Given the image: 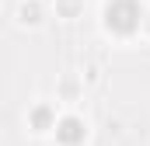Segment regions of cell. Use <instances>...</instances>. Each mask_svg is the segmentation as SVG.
<instances>
[{
  "instance_id": "cell-2",
  "label": "cell",
  "mask_w": 150,
  "mask_h": 146,
  "mask_svg": "<svg viewBox=\"0 0 150 146\" xmlns=\"http://www.w3.org/2000/svg\"><path fill=\"white\" fill-rule=\"evenodd\" d=\"M56 125H59V118H56V108L49 101H38V105L28 108V129L32 132L45 136V132H56Z\"/></svg>"
},
{
  "instance_id": "cell-5",
  "label": "cell",
  "mask_w": 150,
  "mask_h": 146,
  "mask_svg": "<svg viewBox=\"0 0 150 146\" xmlns=\"http://www.w3.org/2000/svg\"><path fill=\"white\" fill-rule=\"evenodd\" d=\"M80 91H84V80H77V77H63L59 80V98L63 101H77Z\"/></svg>"
},
{
  "instance_id": "cell-7",
  "label": "cell",
  "mask_w": 150,
  "mask_h": 146,
  "mask_svg": "<svg viewBox=\"0 0 150 146\" xmlns=\"http://www.w3.org/2000/svg\"><path fill=\"white\" fill-rule=\"evenodd\" d=\"M140 32H143V35L150 38V7L143 11V14H140Z\"/></svg>"
},
{
  "instance_id": "cell-6",
  "label": "cell",
  "mask_w": 150,
  "mask_h": 146,
  "mask_svg": "<svg viewBox=\"0 0 150 146\" xmlns=\"http://www.w3.org/2000/svg\"><path fill=\"white\" fill-rule=\"evenodd\" d=\"M98 77H101L98 63H84V73H80V80H87V84H98Z\"/></svg>"
},
{
  "instance_id": "cell-3",
  "label": "cell",
  "mask_w": 150,
  "mask_h": 146,
  "mask_svg": "<svg viewBox=\"0 0 150 146\" xmlns=\"http://www.w3.org/2000/svg\"><path fill=\"white\" fill-rule=\"evenodd\" d=\"M14 21H18L21 28H38V25L45 21V4H42V0H21L18 11H14Z\"/></svg>"
},
{
  "instance_id": "cell-1",
  "label": "cell",
  "mask_w": 150,
  "mask_h": 146,
  "mask_svg": "<svg viewBox=\"0 0 150 146\" xmlns=\"http://www.w3.org/2000/svg\"><path fill=\"white\" fill-rule=\"evenodd\" d=\"M87 139V125H84V118L80 115H63L59 118V125H56V143L59 146H77Z\"/></svg>"
},
{
  "instance_id": "cell-4",
  "label": "cell",
  "mask_w": 150,
  "mask_h": 146,
  "mask_svg": "<svg viewBox=\"0 0 150 146\" xmlns=\"http://www.w3.org/2000/svg\"><path fill=\"white\" fill-rule=\"evenodd\" d=\"M52 11L63 21H77V18H84V0H52Z\"/></svg>"
}]
</instances>
